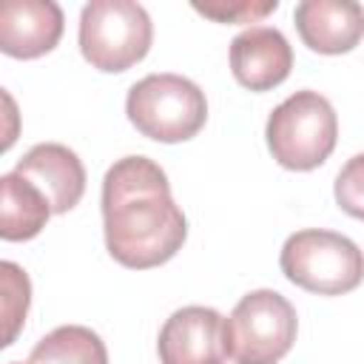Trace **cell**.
I'll return each instance as SVG.
<instances>
[{"label":"cell","instance_id":"cell-5","mask_svg":"<svg viewBox=\"0 0 364 364\" xmlns=\"http://www.w3.org/2000/svg\"><path fill=\"white\" fill-rule=\"evenodd\" d=\"M151 40L154 23L134 0H91L80 11V51L97 71H128L145 60Z\"/></svg>","mask_w":364,"mask_h":364},{"label":"cell","instance_id":"cell-13","mask_svg":"<svg viewBox=\"0 0 364 364\" xmlns=\"http://www.w3.org/2000/svg\"><path fill=\"white\" fill-rule=\"evenodd\" d=\"M28 364H108V350L91 327L63 324L34 344Z\"/></svg>","mask_w":364,"mask_h":364},{"label":"cell","instance_id":"cell-12","mask_svg":"<svg viewBox=\"0 0 364 364\" xmlns=\"http://www.w3.org/2000/svg\"><path fill=\"white\" fill-rule=\"evenodd\" d=\"M0 191H3V205H0V236L6 242H28L34 239L48 216H51V205L43 196V191L37 185H31L26 176H20L17 171L3 173L0 176Z\"/></svg>","mask_w":364,"mask_h":364},{"label":"cell","instance_id":"cell-11","mask_svg":"<svg viewBox=\"0 0 364 364\" xmlns=\"http://www.w3.org/2000/svg\"><path fill=\"white\" fill-rule=\"evenodd\" d=\"M14 171L43 191L51 213H68L85 193V168L80 156L60 142H40L28 148Z\"/></svg>","mask_w":364,"mask_h":364},{"label":"cell","instance_id":"cell-8","mask_svg":"<svg viewBox=\"0 0 364 364\" xmlns=\"http://www.w3.org/2000/svg\"><path fill=\"white\" fill-rule=\"evenodd\" d=\"M293 48L273 26H250L230 40V71L247 91H270L290 77Z\"/></svg>","mask_w":364,"mask_h":364},{"label":"cell","instance_id":"cell-3","mask_svg":"<svg viewBox=\"0 0 364 364\" xmlns=\"http://www.w3.org/2000/svg\"><path fill=\"white\" fill-rule=\"evenodd\" d=\"M279 267L287 282L316 296H344L364 282L361 247L336 230L307 228L282 245Z\"/></svg>","mask_w":364,"mask_h":364},{"label":"cell","instance_id":"cell-2","mask_svg":"<svg viewBox=\"0 0 364 364\" xmlns=\"http://www.w3.org/2000/svg\"><path fill=\"white\" fill-rule=\"evenodd\" d=\"M267 151L287 171H313L336 148L338 119L327 97L318 91H296L279 102L264 125Z\"/></svg>","mask_w":364,"mask_h":364},{"label":"cell","instance_id":"cell-10","mask_svg":"<svg viewBox=\"0 0 364 364\" xmlns=\"http://www.w3.org/2000/svg\"><path fill=\"white\" fill-rule=\"evenodd\" d=\"M293 23L310 51L347 54L364 37V6L355 0H301Z\"/></svg>","mask_w":364,"mask_h":364},{"label":"cell","instance_id":"cell-6","mask_svg":"<svg viewBox=\"0 0 364 364\" xmlns=\"http://www.w3.org/2000/svg\"><path fill=\"white\" fill-rule=\"evenodd\" d=\"M299 330L296 307L276 290H250L225 318V350L233 364H279Z\"/></svg>","mask_w":364,"mask_h":364},{"label":"cell","instance_id":"cell-16","mask_svg":"<svg viewBox=\"0 0 364 364\" xmlns=\"http://www.w3.org/2000/svg\"><path fill=\"white\" fill-rule=\"evenodd\" d=\"M333 196L347 216L364 222V154H355L344 162L333 185Z\"/></svg>","mask_w":364,"mask_h":364},{"label":"cell","instance_id":"cell-1","mask_svg":"<svg viewBox=\"0 0 364 364\" xmlns=\"http://www.w3.org/2000/svg\"><path fill=\"white\" fill-rule=\"evenodd\" d=\"M102 228L114 262L131 270L171 262L188 239V219L171 196L165 171L139 154L122 156L105 171Z\"/></svg>","mask_w":364,"mask_h":364},{"label":"cell","instance_id":"cell-17","mask_svg":"<svg viewBox=\"0 0 364 364\" xmlns=\"http://www.w3.org/2000/svg\"><path fill=\"white\" fill-rule=\"evenodd\" d=\"M11 364H20V361H11ZM26 364H28V361H26Z\"/></svg>","mask_w":364,"mask_h":364},{"label":"cell","instance_id":"cell-7","mask_svg":"<svg viewBox=\"0 0 364 364\" xmlns=\"http://www.w3.org/2000/svg\"><path fill=\"white\" fill-rule=\"evenodd\" d=\"M156 353L162 364H225V318L213 307H179L165 318Z\"/></svg>","mask_w":364,"mask_h":364},{"label":"cell","instance_id":"cell-9","mask_svg":"<svg viewBox=\"0 0 364 364\" xmlns=\"http://www.w3.org/2000/svg\"><path fill=\"white\" fill-rule=\"evenodd\" d=\"M63 9L54 0H6L0 6V51L14 60H37L63 37Z\"/></svg>","mask_w":364,"mask_h":364},{"label":"cell","instance_id":"cell-15","mask_svg":"<svg viewBox=\"0 0 364 364\" xmlns=\"http://www.w3.org/2000/svg\"><path fill=\"white\" fill-rule=\"evenodd\" d=\"M279 0H210L193 3L196 14H205L216 23H259L262 17L273 14Z\"/></svg>","mask_w":364,"mask_h":364},{"label":"cell","instance_id":"cell-4","mask_svg":"<svg viewBox=\"0 0 364 364\" xmlns=\"http://www.w3.org/2000/svg\"><path fill=\"white\" fill-rule=\"evenodd\" d=\"M131 125L156 142H185L208 122L205 91L182 74H148L125 97Z\"/></svg>","mask_w":364,"mask_h":364},{"label":"cell","instance_id":"cell-14","mask_svg":"<svg viewBox=\"0 0 364 364\" xmlns=\"http://www.w3.org/2000/svg\"><path fill=\"white\" fill-rule=\"evenodd\" d=\"M0 276H3V321H6L3 347H9L14 344L20 327L26 324V313L31 301V282L26 270L14 262H0Z\"/></svg>","mask_w":364,"mask_h":364}]
</instances>
